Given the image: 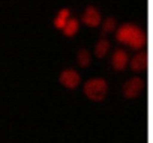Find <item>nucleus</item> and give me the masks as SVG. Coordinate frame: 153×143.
Returning <instances> with one entry per match:
<instances>
[{"label":"nucleus","mask_w":153,"mask_h":143,"mask_svg":"<svg viewBox=\"0 0 153 143\" xmlns=\"http://www.w3.org/2000/svg\"><path fill=\"white\" fill-rule=\"evenodd\" d=\"M81 82H83L81 74L74 68H65L59 74V83L68 91H75L81 85Z\"/></svg>","instance_id":"7ed1b4c3"},{"label":"nucleus","mask_w":153,"mask_h":143,"mask_svg":"<svg viewBox=\"0 0 153 143\" xmlns=\"http://www.w3.org/2000/svg\"><path fill=\"white\" fill-rule=\"evenodd\" d=\"M102 35H108V33H116L117 30V20L114 17H107L105 20H102Z\"/></svg>","instance_id":"f8f14e48"},{"label":"nucleus","mask_w":153,"mask_h":143,"mask_svg":"<svg viewBox=\"0 0 153 143\" xmlns=\"http://www.w3.org/2000/svg\"><path fill=\"white\" fill-rule=\"evenodd\" d=\"M81 23L86 24L87 27H92V29L99 27L102 24V15H101L99 9L95 6H87L81 15Z\"/></svg>","instance_id":"423d86ee"},{"label":"nucleus","mask_w":153,"mask_h":143,"mask_svg":"<svg viewBox=\"0 0 153 143\" xmlns=\"http://www.w3.org/2000/svg\"><path fill=\"white\" fill-rule=\"evenodd\" d=\"M129 62H131L129 53H128L125 48L120 47V48H116V50L113 51L110 63H111V66H113L114 71H125V69L129 66Z\"/></svg>","instance_id":"39448f33"},{"label":"nucleus","mask_w":153,"mask_h":143,"mask_svg":"<svg viewBox=\"0 0 153 143\" xmlns=\"http://www.w3.org/2000/svg\"><path fill=\"white\" fill-rule=\"evenodd\" d=\"M76 63L81 68H87L92 63V53L86 48H81L76 51Z\"/></svg>","instance_id":"9b49d317"},{"label":"nucleus","mask_w":153,"mask_h":143,"mask_svg":"<svg viewBox=\"0 0 153 143\" xmlns=\"http://www.w3.org/2000/svg\"><path fill=\"white\" fill-rule=\"evenodd\" d=\"M71 18H72V17H71V9L62 8V9L56 14L53 24H54V27H56L57 30H63V27L66 26V23H68Z\"/></svg>","instance_id":"6e6552de"},{"label":"nucleus","mask_w":153,"mask_h":143,"mask_svg":"<svg viewBox=\"0 0 153 143\" xmlns=\"http://www.w3.org/2000/svg\"><path fill=\"white\" fill-rule=\"evenodd\" d=\"M129 68L134 71V73H141V71H144L147 68V54L144 51L137 53L134 57H131Z\"/></svg>","instance_id":"0eeeda50"},{"label":"nucleus","mask_w":153,"mask_h":143,"mask_svg":"<svg viewBox=\"0 0 153 143\" xmlns=\"http://www.w3.org/2000/svg\"><path fill=\"white\" fill-rule=\"evenodd\" d=\"M108 82L104 77H90L83 85V94L93 103H101L108 95Z\"/></svg>","instance_id":"f03ea898"},{"label":"nucleus","mask_w":153,"mask_h":143,"mask_svg":"<svg viewBox=\"0 0 153 143\" xmlns=\"http://www.w3.org/2000/svg\"><path fill=\"white\" fill-rule=\"evenodd\" d=\"M80 26H81V21L78 20V18H75V17H72L68 23H66V26L63 27V36H66V38H74V36H76V33L80 32Z\"/></svg>","instance_id":"1a4fd4ad"},{"label":"nucleus","mask_w":153,"mask_h":143,"mask_svg":"<svg viewBox=\"0 0 153 143\" xmlns=\"http://www.w3.org/2000/svg\"><path fill=\"white\" fill-rule=\"evenodd\" d=\"M143 88H144V80L138 76H134L131 79H128L123 86H122V94L125 98L128 100H134L137 97H140V94L143 92Z\"/></svg>","instance_id":"20e7f679"},{"label":"nucleus","mask_w":153,"mask_h":143,"mask_svg":"<svg viewBox=\"0 0 153 143\" xmlns=\"http://www.w3.org/2000/svg\"><path fill=\"white\" fill-rule=\"evenodd\" d=\"M110 48H111L110 41H108V39H105V38H102V39H99V41L96 42L93 53H95V56H96L98 59H104V57L108 54Z\"/></svg>","instance_id":"9d476101"},{"label":"nucleus","mask_w":153,"mask_h":143,"mask_svg":"<svg viewBox=\"0 0 153 143\" xmlns=\"http://www.w3.org/2000/svg\"><path fill=\"white\" fill-rule=\"evenodd\" d=\"M116 41L123 47H129L132 50H141L146 45L147 38L140 26L134 23H123L116 30Z\"/></svg>","instance_id":"f257e3e1"}]
</instances>
